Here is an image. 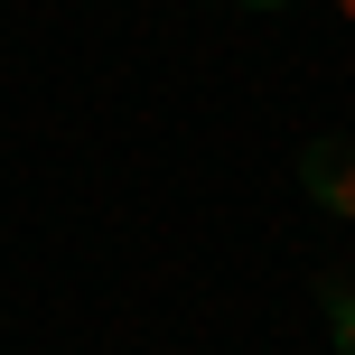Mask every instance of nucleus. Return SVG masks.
<instances>
[{
    "mask_svg": "<svg viewBox=\"0 0 355 355\" xmlns=\"http://www.w3.org/2000/svg\"><path fill=\"white\" fill-rule=\"evenodd\" d=\"M300 187H309V206L355 215V131H318L300 150Z\"/></svg>",
    "mask_w": 355,
    "mask_h": 355,
    "instance_id": "f257e3e1",
    "label": "nucleus"
},
{
    "mask_svg": "<svg viewBox=\"0 0 355 355\" xmlns=\"http://www.w3.org/2000/svg\"><path fill=\"white\" fill-rule=\"evenodd\" d=\"M318 300H327V337H337V355H355V290L346 281H318Z\"/></svg>",
    "mask_w": 355,
    "mask_h": 355,
    "instance_id": "f03ea898",
    "label": "nucleus"
},
{
    "mask_svg": "<svg viewBox=\"0 0 355 355\" xmlns=\"http://www.w3.org/2000/svg\"><path fill=\"white\" fill-rule=\"evenodd\" d=\"M243 10H290V0H243Z\"/></svg>",
    "mask_w": 355,
    "mask_h": 355,
    "instance_id": "7ed1b4c3",
    "label": "nucleus"
},
{
    "mask_svg": "<svg viewBox=\"0 0 355 355\" xmlns=\"http://www.w3.org/2000/svg\"><path fill=\"white\" fill-rule=\"evenodd\" d=\"M337 10H346V19H355V0H337Z\"/></svg>",
    "mask_w": 355,
    "mask_h": 355,
    "instance_id": "20e7f679",
    "label": "nucleus"
}]
</instances>
